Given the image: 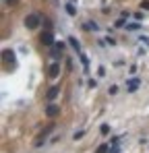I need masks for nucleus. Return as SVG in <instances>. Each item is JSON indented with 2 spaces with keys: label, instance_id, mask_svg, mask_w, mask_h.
I'll use <instances>...</instances> for the list:
<instances>
[{
  "label": "nucleus",
  "instance_id": "1",
  "mask_svg": "<svg viewBox=\"0 0 149 153\" xmlns=\"http://www.w3.org/2000/svg\"><path fill=\"white\" fill-rule=\"evenodd\" d=\"M25 25L29 27V29H35V27L39 25V17H37V15H29V17L25 19Z\"/></svg>",
  "mask_w": 149,
  "mask_h": 153
},
{
  "label": "nucleus",
  "instance_id": "2",
  "mask_svg": "<svg viewBox=\"0 0 149 153\" xmlns=\"http://www.w3.org/2000/svg\"><path fill=\"white\" fill-rule=\"evenodd\" d=\"M52 42H54L52 33H50V31H46V33L42 35V44H46V46H52Z\"/></svg>",
  "mask_w": 149,
  "mask_h": 153
},
{
  "label": "nucleus",
  "instance_id": "3",
  "mask_svg": "<svg viewBox=\"0 0 149 153\" xmlns=\"http://www.w3.org/2000/svg\"><path fill=\"white\" fill-rule=\"evenodd\" d=\"M58 75V64H52L50 66V76H56Z\"/></svg>",
  "mask_w": 149,
  "mask_h": 153
},
{
  "label": "nucleus",
  "instance_id": "4",
  "mask_svg": "<svg viewBox=\"0 0 149 153\" xmlns=\"http://www.w3.org/2000/svg\"><path fill=\"white\" fill-rule=\"evenodd\" d=\"M56 95H58V89H56V87H52V89H50V93H48V100H54Z\"/></svg>",
  "mask_w": 149,
  "mask_h": 153
},
{
  "label": "nucleus",
  "instance_id": "5",
  "mask_svg": "<svg viewBox=\"0 0 149 153\" xmlns=\"http://www.w3.org/2000/svg\"><path fill=\"white\" fill-rule=\"evenodd\" d=\"M56 114H58V108H56V105H50L48 108V116H56Z\"/></svg>",
  "mask_w": 149,
  "mask_h": 153
},
{
  "label": "nucleus",
  "instance_id": "6",
  "mask_svg": "<svg viewBox=\"0 0 149 153\" xmlns=\"http://www.w3.org/2000/svg\"><path fill=\"white\" fill-rule=\"evenodd\" d=\"M85 29H93V31H95V29H98V25H95V23H87V25H85Z\"/></svg>",
  "mask_w": 149,
  "mask_h": 153
},
{
  "label": "nucleus",
  "instance_id": "7",
  "mask_svg": "<svg viewBox=\"0 0 149 153\" xmlns=\"http://www.w3.org/2000/svg\"><path fill=\"white\" fill-rule=\"evenodd\" d=\"M106 151H108V145H101V147L98 149V153H106Z\"/></svg>",
  "mask_w": 149,
  "mask_h": 153
}]
</instances>
